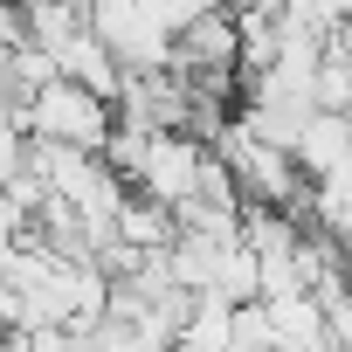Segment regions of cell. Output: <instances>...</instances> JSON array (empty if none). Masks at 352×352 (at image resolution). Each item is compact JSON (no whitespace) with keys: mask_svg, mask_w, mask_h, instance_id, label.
<instances>
[{"mask_svg":"<svg viewBox=\"0 0 352 352\" xmlns=\"http://www.w3.org/2000/svg\"><path fill=\"white\" fill-rule=\"evenodd\" d=\"M14 124H21L28 138H63V145L97 152L104 131H111V97H97V90H83L76 76L56 69L49 83H35V90L14 97Z\"/></svg>","mask_w":352,"mask_h":352,"instance_id":"cell-1","label":"cell"},{"mask_svg":"<svg viewBox=\"0 0 352 352\" xmlns=\"http://www.w3.org/2000/svg\"><path fill=\"white\" fill-rule=\"evenodd\" d=\"M83 21H90V35L118 56V69H159L166 63V28L152 21V8L145 0H83Z\"/></svg>","mask_w":352,"mask_h":352,"instance_id":"cell-2","label":"cell"},{"mask_svg":"<svg viewBox=\"0 0 352 352\" xmlns=\"http://www.w3.org/2000/svg\"><path fill=\"white\" fill-rule=\"evenodd\" d=\"M263 318H270V352H331L324 311H318L311 290H276V297H263Z\"/></svg>","mask_w":352,"mask_h":352,"instance_id":"cell-3","label":"cell"},{"mask_svg":"<svg viewBox=\"0 0 352 352\" xmlns=\"http://www.w3.org/2000/svg\"><path fill=\"white\" fill-rule=\"evenodd\" d=\"M290 159H297V173L311 180V173H331V166H352V118L345 111H304V124H297V145H290Z\"/></svg>","mask_w":352,"mask_h":352,"instance_id":"cell-4","label":"cell"},{"mask_svg":"<svg viewBox=\"0 0 352 352\" xmlns=\"http://www.w3.org/2000/svg\"><path fill=\"white\" fill-rule=\"evenodd\" d=\"M56 69H63V76H76L83 90H97V97H118V83H124L118 56H111V49L90 35V21H83V28H76V35L56 49Z\"/></svg>","mask_w":352,"mask_h":352,"instance_id":"cell-5","label":"cell"},{"mask_svg":"<svg viewBox=\"0 0 352 352\" xmlns=\"http://www.w3.org/2000/svg\"><path fill=\"white\" fill-rule=\"evenodd\" d=\"M297 214H311V228H324V235H352V166L311 173Z\"/></svg>","mask_w":352,"mask_h":352,"instance_id":"cell-6","label":"cell"},{"mask_svg":"<svg viewBox=\"0 0 352 352\" xmlns=\"http://www.w3.org/2000/svg\"><path fill=\"white\" fill-rule=\"evenodd\" d=\"M145 8H152V21L173 35V28H187L194 14H208V8H221V0H145Z\"/></svg>","mask_w":352,"mask_h":352,"instance_id":"cell-7","label":"cell"},{"mask_svg":"<svg viewBox=\"0 0 352 352\" xmlns=\"http://www.w3.org/2000/svg\"><path fill=\"white\" fill-rule=\"evenodd\" d=\"M283 8H290V14H304V21H318V28H338L352 0H283Z\"/></svg>","mask_w":352,"mask_h":352,"instance_id":"cell-8","label":"cell"},{"mask_svg":"<svg viewBox=\"0 0 352 352\" xmlns=\"http://www.w3.org/2000/svg\"><path fill=\"white\" fill-rule=\"evenodd\" d=\"M21 235H28V208H21L8 187H0V249H14Z\"/></svg>","mask_w":352,"mask_h":352,"instance_id":"cell-9","label":"cell"}]
</instances>
